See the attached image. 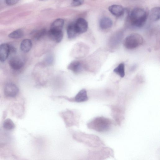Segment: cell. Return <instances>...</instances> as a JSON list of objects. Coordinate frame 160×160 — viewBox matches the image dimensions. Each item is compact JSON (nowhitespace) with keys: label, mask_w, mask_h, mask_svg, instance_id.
<instances>
[{"label":"cell","mask_w":160,"mask_h":160,"mask_svg":"<svg viewBox=\"0 0 160 160\" xmlns=\"http://www.w3.org/2000/svg\"><path fill=\"white\" fill-rule=\"evenodd\" d=\"M148 16L147 13L144 9L136 8L130 12L128 15V19L131 26L140 28L144 25Z\"/></svg>","instance_id":"1"},{"label":"cell","mask_w":160,"mask_h":160,"mask_svg":"<svg viewBox=\"0 0 160 160\" xmlns=\"http://www.w3.org/2000/svg\"><path fill=\"white\" fill-rule=\"evenodd\" d=\"M112 124L110 119L103 116L94 118L87 124L88 128L99 132H104L110 129Z\"/></svg>","instance_id":"2"},{"label":"cell","mask_w":160,"mask_h":160,"mask_svg":"<svg viewBox=\"0 0 160 160\" xmlns=\"http://www.w3.org/2000/svg\"><path fill=\"white\" fill-rule=\"evenodd\" d=\"M59 115L62 118L67 127L78 125L80 116L76 111L66 109L60 112Z\"/></svg>","instance_id":"3"},{"label":"cell","mask_w":160,"mask_h":160,"mask_svg":"<svg viewBox=\"0 0 160 160\" xmlns=\"http://www.w3.org/2000/svg\"><path fill=\"white\" fill-rule=\"evenodd\" d=\"M143 42V38L141 35L132 33L126 37L123 42V45L128 49H132L141 45Z\"/></svg>","instance_id":"4"},{"label":"cell","mask_w":160,"mask_h":160,"mask_svg":"<svg viewBox=\"0 0 160 160\" xmlns=\"http://www.w3.org/2000/svg\"><path fill=\"white\" fill-rule=\"evenodd\" d=\"M52 98H63L70 102H82L87 101L88 98L87 91L85 89L80 90L78 93L73 97H68L63 95L58 96H52Z\"/></svg>","instance_id":"5"},{"label":"cell","mask_w":160,"mask_h":160,"mask_svg":"<svg viewBox=\"0 0 160 160\" xmlns=\"http://www.w3.org/2000/svg\"><path fill=\"white\" fill-rule=\"evenodd\" d=\"M4 91L6 96L10 98H14L18 94L19 92V89L15 84L9 82L5 85Z\"/></svg>","instance_id":"6"},{"label":"cell","mask_w":160,"mask_h":160,"mask_svg":"<svg viewBox=\"0 0 160 160\" xmlns=\"http://www.w3.org/2000/svg\"><path fill=\"white\" fill-rule=\"evenodd\" d=\"M74 23L75 29L78 34L83 33L87 31L88 24V22L84 19L79 18Z\"/></svg>","instance_id":"7"},{"label":"cell","mask_w":160,"mask_h":160,"mask_svg":"<svg viewBox=\"0 0 160 160\" xmlns=\"http://www.w3.org/2000/svg\"><path fill=\"white\" fill-rule=\"evenodd\" d=\"M67 68L76 74H78L81 73L84 67L81 62L77 60L72 62L68 66Z\"/></svg>","instance_id":"8"},{"label":"cell","mask_w":160,"mask_h":160,"mask_svg":"<svg viewBox=\"0 0 160 160\" xmlns=\"http://www.w3.org/2000/svg\"><path fill=\"white\" fill-rule=\"evenodd\" d=\"M9 64L12 69L15 70H18L23 67L24 62L21 58L16 56L12 57L10 59Z\"/></svg>","instance_id":"9"},{"label":"cell","mask_w":160,"mask_h":160,"mask_svg":"<svg viewBox=\"0 0 160 160\" xmlns=\"http://www.w3.org/2000/svg\"><path fill=\"white\" fill-rule=\"evenodd\" d=\"M108 9L111 13L117 17L122 16L124 12L123 7L121 5L118 4H113L109 6Z\"/></svg>","instance_id":"10"},{"label":"cell","mask_w":160,"mask_h":160,"mask_svg":"<svg viewBox=\"0 0 160 160\" xmlns=\"http://www.w3.org/2000/svg\"><path fill=\"white\" fill-rule=\"evenodd\" d=\"M10 54L9 44L4 43L0 45V61H5Z\"/></svg>","instance_id":"11"},{"label":"cell","mask_w":160,"mask_h":160,"mask_svg":"<svg viewBox=\"0 0 160 160\" xmlns=\"http://www.w3.org/2000/svg\"><path fill=\"white\" fill-rule=\"evenodd\" d=\"M49 38L56 42L59 43L61 42L63 37L62 31H56L49 30L48 33Z\"/></svg>","instance_id":"12"},{"label":"cell","mask_w":160,"mask_h":160,"mask_svg":"<svg viewBox=\"0 0 160 160\" xmlns=\"http://www.w3.org/2000/svg\"><path fill=\"white\" fill-rule=\"evenodd\" d=\"M64 20L62 18H58L54 20L51 25L50 30L61 31L64 25Z\"/></svg>","instance_id":"13"},{"label":"cell","mask_w":160,"mask_h":160,"mask_svg":"<svg viewBox=\"0 0 160 160\" xmlns=\"http://www.w3.org/2000/svg\"><path fill=\"white\" fill-rule=\"evenodd\" d=\"M112 24V20L107 17L102 18L99 22V27L102 29H107L111 28Z\"/></svg>","instance_id":"14"},{"label":"cell","mask_w":160,"mask_h":160,"mask_svg":"<svg viewBox=\"0 0 160 160\" xmlns=\"http://www.w3.org/2000/svg\"><path fill=\"white\" fill-rule=\"evenodd\" d=\"M150 19L152 21L159 20L160 17V8L159 7H155L150 10L149 14Z\"/></svg>","instance_id":"15"},{"label":"cell","mask_w":160,"mask_h":160,"mask_svg":"<svg viewBox=\"0 0 160 160\" xmlns=\"http://www.w3.org/2000/svg\"><path fill=\"white\" fill-rule=\"evenodd\" d=\"M32 47V42L31 40L29 39H25L22 42L20 48L22 52L26 53L30 51Z\"/></svg>","instance_id":"16"},{"label":"cell","mask_w":160,"mask_h":160,"mask_svg":"<svg viewBox=\"0 0 160 160\" xmlns=\"http://www.w3.org/2000/svg\"><path fill=\"white\" fill-rule=\"evenodd\" d=\"M67 32L68 38L70 39L74 38L78 35L75 29L74 22L71 23L68 25Z\"/></svg>","instance_id":"17"},{"label":"cell","mask_w":160,"mask_h":160,"mask_svg":"<svg viewBox=\"0 0 160 160\" xmlns=\"http://www.w3.org/2000/svg\"><path fill=\"white\" fill-rule=\"evenodd\" d=\"M122 32H116L112 36L110 42L112 46L117 45L120 42L123 37V33Z\"/></svg>","instance_id":"18"},{"label":"cell","mask_w":160,"mask_h":160,"mask_svg":"<svg viewBox=\"0 0 160 160\" xmlns=\"http://www.w3.org/2000/svg\"><path fill=\"white\" fill-rule=\"evenodd\" d=\"M113 72L122 78L125 75V64L123 62L120 63L113 70Z\"/></svg>","instance_id":"19"},{"label":"cell","mask_w":160,"mask_h":160,"mask_svg":"<svg viewBox=\"0 0 160 160\" xmlns=\"http://www.w3.org/2000/svg\"><path fill=\"white\" fill-rule=\"evenodd\" d=\"M24 35V32L21 29H18L12 32L8 35V37L11 38L18 39L21 38Z\"/></svg>","instance_id":"20"},{"label":"cell","mask_w":160,"mask_h":160,"mask_svg":"<svg viewBox=\"0 0 160 160\" xmlns=\"http://www.w3.org/2000/svg\"><path fill=\"white\" fill-rule=\"evenodd\" d=\"M3 127L6 130H10L13 129L15 127V125L11 119L7 118L4 121Z\"/></svg>","instance_id":"21"},{"label":"cell","mask_w":160,"mask_h":160,"mask_svg":"<svg viewBox=\"0 0 160 160\" xmlns=\"http://www.w3.org/2000/svg\"><path fill=\"white\" fill-rule=\"evenodd\" d=\"M46 32V30L45 29H42L34 31L32 33L34 38L35 39L38 40L43 37L45 34Z\"/></svg>","instance_id":"22"},{"label":"cell","mask_w":160,"mask_h":160,"mask_svg":"<svg viewBox=\"0 0 160 160\" xmlns=\"http://www.w3.org/2000/svg\"><path fill=\"white\" fill-rule=\"evenodd\" d=\"M83 0H73L71 3V6L73 7L78 6L82 4Z\"/></svg>","instance_id":"23"},{"label":"cell","mask_w":160,"mask_h":160,"mask_svg":"<svg viewBox=\"0 0 160 160\" xmlns=\"http://www.w3.org/2000/svg\"><path fill=\"white\" fill-rule=\"evenodd\" d=\"M18 0H6L5 1V3L7 5H12L17 3Z\"/></svg>","instance_id":"24"},{"label":"cell","mask_w":160,"mask_h":160,"mask_svg":"<svg viewBox=\"0 0 160 160\" xmlns=\"http://www.w3.org/2000/svg\"><path fill=\"white\" fill-rule=\"evenodd\" d=\"M53 59L51 56H49L47 59H46V62L48 65H50L52 64L53 62Z\"/></svg>","instance_id":"25"},{"label":"cell","mask_w":160,"mask_h":160,"mask_svg":"<svg viewBox=\"0 0 160 160\" xmlns=\"http://www.w3.org/2000/svg\"><path fill=\"white\" fill-rule=\"evenodd\" d=\"M10 54L12 53H15L16 52V48L12 45L9 44Z\"/></svg>","instance_id":"26"}]
</instances>
